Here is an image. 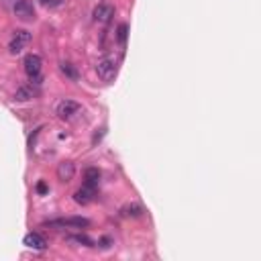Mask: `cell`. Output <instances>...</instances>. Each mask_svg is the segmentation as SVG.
Segmentation results:
<instances>
[{
    "label": "cell",
    "mask_w": 261,
    "mask_h": 261,
    "mask_svg": "<svg viewBox=\"0 0 261 261\" xmlns=\"http://www.w3.org/2000/svg\"><path fill=\"white\" fill-rule=\"evenodd\" d=\"M35 96H37V92L33 90V86H21L15 92V100L17 102H27V100H33Z\"/></svg>",
    "instance_id": "8fae6325"
},
{
    "label": "cell",
    "mask_w": 261,
    "mask_h": 261,
    "mask_svg": "<svg viewBox=\"0 0 261 261\" xmlns=\"http://www.w3.org/2000/svg\"><path fill=\"white\" fill-rule=\"evenodd\" d=\"M82 104L76 102V100H70V98H64L60 104H58V109H56V115L62 119V121H74L82 115Z\"/></svg>",
    "instance_id": "6da1fadb"
},
{
    "label": "cell",
    "mask_w": 261,
    "mask_h": 261,
    "mask_svg": "<svg viewBox=\"0 0 261 261\" xmlns=\"http://www.w3.org/2000/svg\"><path fill=\"white\" fill-rule=\"evenodd\" d=\"M51 3V0H41V5H49Z\"/></svg>",
    "instance_id": "ac0fdd59"
},
{
    "label": "cell",
    "mask_w": 261,
    "mask_h": 261,
    "mask_svg": "<svg viewBox=\"0 0 261 261\" xmlns=\"http://www.w3.org/2000/svg\"><path fill=\"white\" fill-rule=\"evenodd\" d=\"M29 249H35V251H43V249H47V241L39 235V233H29L27 237H25V241H23Z\"/></svg>",
    "instance_id": "30bf717a"
},
{
    "label": "cell",
    "mask_w": 261,
    "mask_h": 261,
    "mask_svg": "<svg viewBox=\"0 0 261 261\" xmlns=\"http://www.w3.org/2000/svg\"><path fill=\"white\" fill-rule=\"evenodd\" d=\"M25 72H27V76L31 78V82L33 84H41V68H43V62H41V58L39 56H35V54H29L27 58H25Z\"/></svg>",
    "instance_id": "7a4b0ae2"
},
{
    "label": "cell",
    "mask_w": 261,
    "mask_h": 261,
    "mask_svg": "<svg viewBox=\"0 0 261 261\" xmlns=\"http://www.w3.org/2000/svg\"><path fill=\"white\" fill-rule=\"evenodd\" d=\"M70 241H78V243H84L86 247H94V243L88 239V237H84V235H76V237H70Z\"/></svg>",
    "instance_id": "2e32d148"
},
{
    "label": "cell",
    "mask_w": 261,
    "mask_h": 261,
    "mask_svg": "<svg viewBox=\"0 0 261 261\" xmlns=\"http://www.w3.org/2000/svg\"><path fill=\"white\" fill-rule=\"evenodd\" d=\"M94 196H96V188H90V186L84 184V186L74 194V200H76L78 204L86 206V204H90V202L94 200Z\"/></svg>",
    "instance_id": "ba28073f"
},
{
    "label": "cell",
    "mask_w": 261,
    "mask_h": 261,
    "mask_svg": "<svg viewBox=\"0 0 261 261\" xmlns=\"http://www.w3.org/2000/svg\"><path fill=\"white\" fill-rule=\"evenodd\" d=\"M127 33H129V27H127V25H121V27H119V33H117L119 43H125V41H127Z\"/></svg>",
    "instance_id": "9a60e30c"
},
{
    "label": "cell",
    "mask_w": 261,
    "mask_h": 261,
    "mask_svg": "<svg viewBox=\"0 0 261 261\" xmlns=\"http://www.w3.org/2000/svg\"><path fill=\"white\" fill-rule=\"evenodd\" d=\"M29 43H31V33H29V31H25V29H21V31H17V33H15V37L11 39V43H9V51H11L13 56H19Z\"/></svg>",
    "instance_id": "277c9868"
},
{
    "label": "cell",
    "mask_w": 261,
    "mask_h": 261,
    "mask_svg": "<svg viewBox=\"0 0 261 261\" xmlns=\"http://www.w3.org/2000/svg\"><path fill=\"white\" fill-rule=\"evenodd\" d=\"M60 70H62V74H64L66 78H70V80H78V70H76L72 64L62 62V64H60Z\"/></svg>",
    "instance_id": "5bb4252c"
},
{
    "label": "cell",
    "mask_w": 261,
    "mask_h": 261,
    "mask_svg": "<svg viewBox=\"0 0 261 261\" xmlns=\"http://www.w3.org/2000/svg\"><path fill=\"white\" fill-rule=\"evenodd\" d=\"M51 225H54V227H74V229H86V227H90V221H88V219H82V217H70V219L54 221Z\"/></svg>",
    "instance_id": "52a82bcc"
},
{
    "label": "cell",
    "mask_w": 261,
    "mask_h": 261,
    "mask_svg": "<svg viewBox=\"0 0 261 261\" xmlns=\"http://www.w3.org/2000/svg\"><path fill=\"white\" fill-rule=\"evenodd\" d=\"M15 15H17V19H21V21H33V19H35L33 3H31V0H19V3L15 5Z\"/></svg>",
    "instance_id": "5b68a950"
},
{
    "label": "cell",
    "mask_w": 261,
    "mask_h": 261,
    "mask_svg": "<svg viewBox=\"0 0 261 261\" xmlns=\"http://www.w3.org/2000/svg\"><path fill=\"white\" fill-rule=\"evenodd\" d=\"M37 192H39V194H45V192H47V186H45L43 182H39V184H37Z\"/></svg>",
    "instance_id": "e0dca14e"
},
{
    "label": "cell",
    "mask_w": 261,
    "mask_h": 261,
    "mask_svg": "<svg viewBox=\"0 0 261 261\" xmlns=\"http://www.w3.org/2000/svg\"><path fill=\"white\" fill-rule=\"evenodd\" d=\"M74 176H76V166L72 164V162H62L60 166H58V178L62 180V182H72L74 180Z\"/></svg>",
    "instance_id": "9c48e42d"
},
{
    "label": "cell",
    "mask_w": 261,
    "mask_h": 261,
    "mask_svg": "<svg viewBox=\"0 0 261 261\" xmlns=\"http://www.w3.org/2000/svg\"><path fill=\"white\" fill-rule=\"evenodd\" d=\"M92 17H94L96 23L107 25V23H111L113 17H115V7H111V5H98V7L94 9Z\"/></svg>",
    "instance_id": "8992f818"
},
{
    "label": "cell",
    "mask_w": 261,
    "mask_h": 261,
    "mask_svg": "<svg viewBox=\"0 0 261 261\" xmlns=\"http://www.w3.org/2000/svg\"><path fill=\"white\" fill-rule=\"evenodd\" d=\"M96 74H98V78L102 82H113L117 78V64L113 60H109V58H104V60H100L96 64Z\"/></svg>",
    "instance_id": "3957f363"
},
{
    "label": "cell",
    "mask_w": 261,
    "mask_h": 261,
    "mask_svg": "<svg viewBox=\"0 0 261 261\" xmlns=\"http://www.w3.org/2000/svg\"><path fill=\"white\" fill-rule=\"evenodd\" d=\"M84 184L86 186H90V188H98V184H100V172L96 170V168H88L86 172H84Z\"/></svg>",
    "instance_id": "7c38bea8"
},
{
    "label": "cell",
    "mask_w": 261,
    "mask_h": 261,
    "mask_svg": "<svg viewBox=\"0 0 261 261\" xmlns=\"http://www.w3.org/2000/svg\"><path fill=\"white\" fill-rule=\"evenodd\" d=\"M121 215H123V217H133V219H137V217L143 215V208H141L139 204H127V206L121 208Z\"/></svg>",
    "instance_id": "4fadbf2b"
}]
</instances>
